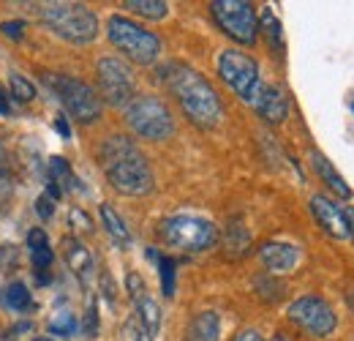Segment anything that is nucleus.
Wrapping results in <instances>:
<instances>
[{
  "mask_svg": "<svg viewBox=\"0 0 354 341\" xmlns=\"http://www.w3.org/2000/svg\"><path fill=\"white\" fill-rule=\"evenodd\" d=\"M210 11H213V19L218 22V28L229 39L245 44V46L257 42L259 19H257V11L248 0H213Z\"/></svg>",
  "mask_w": 354,
  "mask_h": 341,
  "instance_id": "nucleus-8",
  "label": "nucleus"
},
{
  "mask_svg": "<svg viewBox=\"0 0 354 341\" xmlns=\"http://www.w3.org/2000/svg\"><path fill=\"white\" fill-rule=\"evenodd\" d=\"M344 216H346V221H349V229H352V241H354V208H346Z\"/></svg>",
  "mask_w": 354,
  "mask_h": 341,
  "instance_id": "nucleus-38",
  "label": "nucleus"
},
{
  "mask_svg": "<svg viewBox=\"0 0 354 341\" xmlns=\"http://www.w3.org/2000/svg\"><path fill=\"white\" fill-rule=\"evenodd\" d=\"M349 306H352V308H354V290H352V292H349Z\"/></svg>",
  "mask_w": 354,
  "mask_h": 341,
  "instance_id": "nucleus-39",
  "label": "nucleus"
},
{
  "mask_svg": "<svg viewBox=\"0 0 354 341\" xmlns=\"http://www.w3.org/2000/svg\"><path fill=\"white\" fill-rule=\"evenodd\" d=\"M289 320L297 328L308 331L310 336H319V339L322 336H330L335 331V325H338L333 306L324 298H316V295H306V298L295 300L289 306Z\"/></svg>",
  "mask_w": 354,
  "mask_h": 341,
  "instance_id": "nucleus-10",
  "label": "nucleus"
},
{
  "mask_svg": "<svg viewBox=\"0 0 354 341\" xmlns=\"http://www.w3.org/2000/svg\"><path fill=\"white\" fill-rule=\"evenodd\" d=\"M218 74L243 101L257 104L265 85H262V77H259V63L251 55H245L240 49H223L218 55Z\"/></svg>",
  "mask_w": 354,
  "mask_h": 341,
  "instance_id": "nucleus-7",
  "label": "nucleus"
},
{
  "mask_svg": "<svg viewBox=\"0 0 354 341\" xmlns=\"http://www.w3.org/2000/svg\"><path fill=\"white\" fill-rule=\"evenodd\" d=\"M106 36L126 58H131L133 63H139V66H150L161 55V39L153 30L131 22L129 17H118V14L109 17Z\"/></svg>",
  "mask_w": 354,
  "mask_h": 341,
  "instance_id": "nucleus-4",
  "label": "nucleus"
},
{
  "mask_svg": "<svg viewBox=\"0 0 354 341\" xmlns=\"http://www.w3.org/2000/svg\"><path fill=\"white\" fill-rule=\"evenodd\" d=\"M164 77H167V85L175 93L177 104L183 107V112L188 115L191 123H196L199 128L218 126V121L223 115L221 98L199 71L175 63V66L167 69Z\"/></svg>",
  "mask_w": 354,
  "mask_h": 341,
  "instance_id": "nucleus-2",
  "label": "nucleus"
},
{
  "mask_svg": "<svg viewBox=\"0 0 354 341\" xmlns=\"http://www.w3.org/2000/svg\"><path fill=\"white\" fill-rule=\"evenodd\" d=\"M248 243H251V235L243 229V224H232L229 232H226V249H232V254L240 256L245 254Z\"/></svg>",
  "mask_w": 354,
  "mask_h": 341,
  "instance_id": "nucleus-23",
  "label": "nucleus"
},
{
  "mask_svg": "<svg viewBox=\"0 0 354 341\" xmlns=\"http://www.w3.org/2000/svg\"><path fill=\"white\" fill-rule=\"evenodd\" d=\"M254 110L265 118L267 123L275 126V123H283V121H286V115H289V101H286L283 90H278V87H262V93H259Z\"/></svg>",
  "mask_w": 354,
  "mask_h": 341,
  "instance_id": "nucleus-14",
  "label": "nucleus"
},
{
  "mask_svg": "<svg viewBox=\"0 0 354 341\" xmlns=\"http://www.w3.org/2000/svg\"><path fill=\"white\" fill-rule=\"evenodd\" d=\"M272 341H289V339H286V336H275Z\"/></svg>",
  "mask_w": 354,
  "mask_h": 341,
  "instance_id": "nucleus-40",
  "label": "nucleus"
},
{
  "mask_svg": "<svg viewBox=\"0 0 354 341\" xmlns=\"http://www.w3.org/2000/svg\"><path fill=\"white\" fill-rule=\"evenodd\" d=\"M60 194H63V191H60V186H57L55 180H49V183H46V197H49V200H57Z\"/></svg>",
  "mask_w": 354,
  "mask_h": 341,
  "instance_id": "nucleus-35",
  "label": "nucleus"
},
{
  "mask_svg": "<svg viewBox=\"0 0 354 341\" xmlns=\"http://www.w3.org/2000/svg\"><path fill=\"white\" fill-rule=\"evenodd\" d=\"M259 30L267 36V42H270V46H281V22L275 19V14L267 8V11H262V19H259Z\"/></svg>",
  "mask_w": 354,
  "mask_h": 341,
  "instance_id": "nucleus-24",
  "label": "nucleus"
},
{
  "mask_svg": "<svg viewBox=\"0 0 354 341\" xmlns=\"http://www.w3.org/2000/svg\"><path fill=\"white\" fill-rule=\"evenodd\" d=\"M11 93H14L17 101H30L36 96V87H33L30 80H25L22 74H14L11 77Z\"/></svg>",
  "mask_w": 354,
  "mask_h": 341,
  "instance_id": "nucleus-27",
  "label": "nucleus"
},
{
  "mask_svg": "<svg viewBox=\"0 0 354 341\" xmlns=\"http://www.w3.org/2000/svg\"><path fill=\"white\" fill-rule=\"evenodd\" d=\"M46 82L55 87L57 98L63 101V107L68 110L71 118H77L80 123H93L101 118V98L95 96V90L85 85L82 80H71V77H49Z\"/></svg>",
  "mask_w": 354,
  "mask_h": 341,
  "instance_id": "nucleus-9",
  "label": "nucleus"
},
{
  "mask_svg": "<svg viewBox=\"0 0 354 341\" xmlns=\"http://www.w3.org/2000/svg\"><path fill=\"white\" fill-rule=\"evenodd\" d=\"M101 221H104L106 232L112 235V241H115L118 246H123V249L131 246V232H129L126 221L118 216V211H115L112 205H101Z\"/></svg>",
  "mask_w": 354,
  "mask_h": 341,
  "instance_id": "nucleus-18",
  "label": "nucleus"
},
{
  "mask_svg": "<svg viewBox=\"0 0 354 341\" xmlns=\"http://www.w3.org/2000/svg\"><path fill=\"white\" fill-rule=\"evenodd\" d=\"M85 336L88 339H95L98 336V328H101V322H98V311H95V303H90L88 311H85Z\"/></svg>",
  "mask_w": 354,
  "mask_h": 341,
  "instance_id": "nucleus-28",
  "label": "nucleus"
},
{
  "mask_svg": "<svg viewBox=\"0 0 354 341\" xmlns=\"http://www.w3.org/2000/svg\"><path fill=\"white\" fill-rule=\"evenodd\" d=\"M71 224H74V229H80V232H93V221H90V216L82 211V208H74L71 211Z\"/></svg>",
  "mask_w": 354,
  "mask_h": 341,
  "instance_id": "nucleus-30",
  "label": "nucleus"
},
{
  "mask_svg": "<svg viewBox=\"0 0 354 341\" xmlns=\"http://www.w3.org/2000/svg\"><path fill=\"white\" fill-rule=\"evenodd\" d=\"M63 256H66L68 268H71L82 281H88L90 273H93V256H90L88 249H85L80 241L66 238V241H63Z\"/></svg>",
  "mask_w": 354,
  "mask_h": 341,
  "instance_id": "nucleus-17",
  "label": "nucleus"
},
{
  "mask_svg": "<svg viewBox=\"0 0 354 341\" xmlns=\"http://www.w3.org/2000/svg\"><path fill=\"white\" fill-rule=\"evenodd\" d=\"M0 115H8V98L3 93V87H0Z\"/></svg>",
  "mask_w": 354,
  "mask_h": 341,
  "instance_id": "nucleus-37",
  "label": "nucleus"
},
{
  "mask_svg": "<svg viewBox=\"0 0 354 341\" xmlns=\"http://www.w3.org/2000/svg\"><path fill=\"white\" fill-rule=\"evenodd\" d=\"M161 238L167 246H175L180 252H205L216 246L218 229L213 221L199 216H172L161 224Z\"/></svg>",
  "mask_w": 354,
  "mask_h": 341,
  "instance_id": "nucleus-5",
  "label": "nucleus"
},
{
  "mask_svg": "<svg viewBox=\"0 0 354 341\" xmlns=\"http://www.w3.org/2000/svg\"><path fill=\"white\" fill-rule=\"evenodd\" d=\"M123 6L145 19H164L169 14V6L164 0H126Z\"/></svg>",
  "mask_w": 354,
  "mask_h": 341,
  "instance_id": "nucleus-20",
  "label": "nucleus"
},
{
  "mask_svg": "<svg viewBox=\"0 0 354 341\" xmlns=\"http://www.w3.org/2000/svg\"><path fill=\"white\" fill-rule=\"evenodd\" d=\"M28 246H30V252H36V249H44V246H49L44 229H30V232H28Z\"/></svg>",
  "mask_w": 354,
  "mask_h": 341,
  "instance_id": "nucleus-32",
  "label": "nucleus"
},
{
  "mask_svg": "<svg viewBox=\"0 0 354 341\" xmlns=\"http://www.w3.org/2000/svg\"><path fill=\"white\" fill-rule=\"evenodd\" d=\"M0 30H3V36H8V39H22V33H25V22L22 19H11V22H3L0 25Z\"/></svg>",
  "mask_w": 354,
  "mask_h": 341,
  "instance_id": "nucleus-31",
  "label": "nucleus"
},
{
  "mask_svg": "<svg viewBox=\"0 0 354 341\" xmlns=\"http://www.w3.org/2000/svg\"><path fill=\"white\" fill-rule=\"evenodd\" d=\"M221 339V320L216 311H202L191 320L185 341H218Z\"/></svg>",
  "mask_w": 354,
  "mask_h": 341,
  "instance_id": "nucleus-15",
  "label": "nucleus"
},
{
  "mask_svg": "<svg viewBox=\"0 0 354 341\" xmlns=\"http://www.w3.org/2000/svg\"><path fill=\"white\" fill-rule=\"evenodd\" d=\"M259 256L265 262L267 270L272 273H289L295 270V265L300 262V249L292 246V243H278V241H270L259 249Z\"/></svg>",
  "mask_w": 354,
  "mask_h": 341,
  "instance_id": "nucleus-13",
  "label": "nucleus"
},
{
  "mask_svg": "<svg viewBox=\"0 0 354 341\" xmlns=\"http://www.w3.org/2000/svg\"><path fill=\"white\" fill-rule=\"evenodd\" d=\"M101 167L106 172L112 189L129 197H145L153 191V172L142 150L129 137H109L101 145Z\"/></svg>",
  "mask_w": 354,
  "mask_h": 341,
  "instance_id": "nucleus-1",
  "label": "nucleus"
},
{
  "mask_svg": "<svg viewBox=\"0 0 354 341\" xmlns=\"http://www.w3.org/2000/svg\"><path fill=\"white\" fill-rule=\"evenodd\" d=\"M49 170H52V180L60 186V183H66L68 189H74L77 186V180H74V175H71V167H68V161L63 159V156H55L52 161H49Z\"/></svg>",
  "mask_w": 354,
  "mask_h": 341,
  "instance_id": "nucleus-25",
  "label": "nucleus"
},
{
  "mask_svg": "<svg viewBox=\"0 0 354 341\" xmlns=\"http://www.w3.org/2000/svg\"><path fill=\"white\" fill-rule=\"evenodd\" d=\"M6 303L14 308V311H28L33 306V298H30V290L25 284H8L6 287Z\"/></svg>",
  "mask_w": 354,
  "mask_h": 341,
  "instance_id": "nucleus-21",
  "label": "nucleus"
},
{
  "mask_svg": "<svg viewBox=\"0 0 354 341\" xmlns=\"http://www.w3.org/2000/svg\"><path fill=\"white\" fill-rule=\"evenodd\" d=\"M150 254L158 259V273H161V290H164V295L172 298L175 295V262L169 256H158L156 252H150Z\"/></svg>",
  "mask_w": 354,
  "mask_h": 341,
  "instance_id": "nucleus-22",
  "label": "nucleus"
},
{
  "mask_svg": "<svg viewBox=\"0 0 354 341\" xmlns=\"http://www.w3.org/2000/svg\"><path fill=\"white\" fill-rule=\"evenodd\" d=\"M310 211H313L316 221H319V227H322L327 235H333L335 241H352L349 221H346L344 211H341L333 200H327V197L316 194V197L310 200Z\"/></svg>",
  "mask_w": 354,
  "mask_h": 341,
  "instance_id": "nucleus-12",
  "label": "nucleus"
},
{
  "mask_svg": "<svg viewBox=\"0 0 354 341\" xmlns=\"http://www.w3.org/2000/svg\"><path fill=\"white\" fill-rule=\"evenodd\" d=\"M36 211H39V216H41V218H49V216L55 213V202H52V200H49V197H39V202H36Z\"/></svg>",
  "mask_w": 354,
  "mask_h": 341,
  "instance_id": "nucleus-33",
  "label": "nucleus"
},
{
  "mask_svg": "<svg viewBox=\"0 0 354 341\" xmlns=\"http://www.w3.org/2000/svg\"><path fill=\"white\" fill-rule=\"evenodd\" d=\"M98 87H101V96L115 104V107H123L129 104L133 96V74L126 63H120L118 58H101L98 66Z\"/></svg>",
  "mask_w": 354,
  "mask_h": 341,
  "instance_id": "nucleus-11",
  "label": "nucleus"
},
{
  "mask_svg": "<svg viewBox=\"0 0 354 341\" xmlns=\"http://www.w3.org/2000/svg\"><path fill=\"white\" fill-rule=\"evenodd\" d=\"M126 287H129V295L133 298V303L147 295V292H145V281H142V276H139V273H131V276L126 279Z\"/></svg>",
  "mask_w": 354,
  "mask_h": 341,
  "instance_id": "nucleus-29",
  "label": "nucleus"
},
{
  "mask_svg": "<svg viewBox=\"0 0 354 341\" xmlns=\"http://www.w3.org/2000/svg\"><path fill=\"white\" fill-rule=\"evenodd\" d=\"M136 311H139V322H142V328L153 336V333H158V328H161V308H158V303L153 298H145L136 300Z\"/></svg>",
  "mask_w": 354,
  "mask_h": 341,
  "instance_id": "nucleus-19",
  "label": "nucleus"
},
{
  "mask_svg": "<svg viewBox=\"0 0 354 341\" xmlns=\"http://www.w3.org/2000/svg\"><path fill=\"white\" fill-rule=\"evenodd\" d=\"M33 341H52V339H33Z\"/></svg>",
  "mask_w": 354,
  "mask_h": 341,
  "instance_id": "nucleus-41",
  "label": "nucleus"
},
{
  "mask_svg": "<svg viewBox=\"0 0 354 341\" xmlns=\"http://www.w3.org/2000/svg\"><path fill=\"white\" fill-rule=\"evenodd\" d=\"M234 341H265V339H262V333H259V331L248 328V331H240V333L234 336Z\"/></svg>",
  "mask_w": 354,
  "mask_h": 341,
  "instance_id": "nucleus-34",
  "label": "nucleus"
},
{
  "mask_svg": "<svg viewBox=\"0 0 354 341\" xmlns=\"http://www.w3.org/2000/svg\"><path fill=\"white\" fill-rule=\"evenodd\" d=\"M44 25L71 44H90L98 36V17L82 3H44Z\"/></svg>",
  "mask_w": 354,
  "mask_h": 341,
  "instance_id": "nucleus-3",
  "label": "nucleus"
},
{
  "mask_svg": "<svg viewBox=\"0 0 354 341\" xmlns=\"http://www.w3.org/2000/svg\"><path fill=\"white\" fill-rule=\"evenodd\" d=\"M310 164H313L316 175H319V177H322V180H324V183H327V186H330L341 200H352V189L346 186V180L341 177V172L335 170V167H333L322 153H316V150H313V153H310Z\"/></svg>",
  "mask_w": 354,
  "mask_h": 341,
  "instance_id": "nucleus-16",
  "label": "nucleus"
},
{
  "mask_svg": "<svg viewBox=\"0 0 354 341\" xmlns=\"http://www.w3.org/2000/svg\"><path fill=\"white\" fill-rule=\"evenodd\" d=\"M55 128L60 131V137H66V139L71 137V131H68V123H66V118H57V121H55Z\"/></svg>",
  "mask_w": 354,
  "mask_h": 341,
  "instance_id": "nucleus-36",
  "label": "nucleus"
},
{
  "mask_svg": "<svg viewBox=\"0 0 354 341\" xmlns=\"http://www.w3.org/2000/svg\"><path fill=\"white\" fill-rule=\"evenodd\" d=\"M49 328H52V333H57V336H71V333H77V320H74L71 311H60V314L52 317Z\"/></svg>",
  "mask_w": 354,
  "mask_h": 341,
  "instance_id": "nucleus-26",
  "label": "nucleus"
},
{
  "mask_svg": "<svg viewBox=\"0 0 354 341\" xmlns=\"http://www.w3.org/2000/svg\"><path fill=\"white\" fill-rule=\"evenodd\" d=\"M126 121L133 128V134L161 142L175 134V121L167 110V104L156 96H136L131 104L126 107Z\"/></svg>",
  "mask_w": 354,
  "mask_h": 341,
  "instance_id": "nucleus-6",
  "label": "nucleus"
}]
</instances>
